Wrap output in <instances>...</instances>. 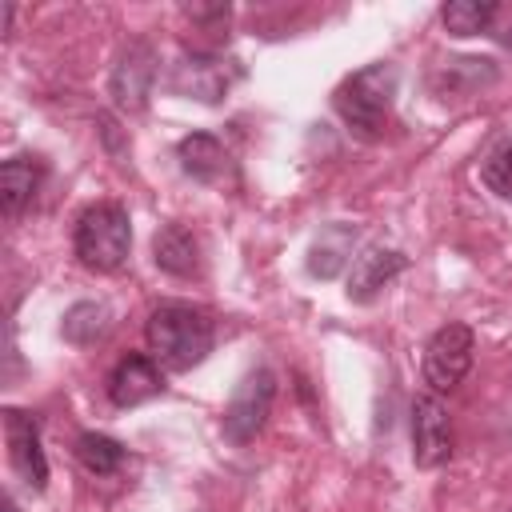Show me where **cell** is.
I'll return each instance as SVG.
<instances>
[{"instance_id":"obj_1","label":"cell","mask_w":512,"mask_h":512,"mask_svg":"<svg viewBox=\"0 0 512 512\" xmlns=\"http://www.w3.org/2000/svg\"><path fill=\"white\" fill-rule=\"evenodd\" d=\"M144 336H148V348H152L156 364H164L172 372H188L212 352L216 324L204 308L168 300V304L152 308V316L144 324Z\"/></svg>"},{"instance_id":"obj_2","label":"cell","mask_w":512,"mask_h":512,"mask_svg":"<svg viewBox=\"0 0 512 512\" xmlns=\"http://www.w3.org/2000/svg\"><path fill=\"white\" fill-rule=\"evenodd\" d=\"M396 88H400V68L388 60H376L360 72H352L336 96L332 108L336 116L360 136V140H380L388 120H392V104H396Z\"/></svg>"},{"instance_id":"obj_3","label":"cell","mask_w":512,"mask_h":512,"mask_svg":"<svg viewBox=\"0 0 512 512\" xmlns=\"http://www.w3.org/2000/svg\"><path fill=\"white\" fill-rule=\"evenodd\" d=\"M128 248H132V220L120 204L100 200L76 216L72 252L88 272H116L128 260Z\"/></svg>"},{"instance_id":"obj_4","label":"cell","mask_w":512,"mask_h":512,"mask_svg":"<svg viewBox=\"0 0 512 512\" xmlns=\"http://www.w3.org/2000/svg\"><path fill=\"white\" fill-rule=\"evenodd\" d=\"M272 400H276V372L260 364V368H252V372L236 384L232 400L224 404V420H220L224 440H232V444H248V440H256L260 428L268 424Z\"/></svg>"},{"instance_id":"obj_5","label":"cell","mask_w":512,"mask_h":512,"mask_svg":"<svg viewBox=\"0 0 512 512\" xmlns=\"http://www.w3.org/2000/svg\"><path fill=\"white\" fill-rule=\"evenodd\" d=\"M472 352H476V336H472L468 324H444V328H436L432 340H428V348H424V364H420L424 384H432L436 392L456 388L468 376V368H472Z\"/></svg>"},{"instance_id":"obj_6","label":"cell","mask_w":512,"mask_h":512,"mask_svg":"<svg viewBox=\"0 0 512 512\" xmlns=\"http://www.w3.org/2000/svg\"><path fill=\"white\" fill-rule=\"evenodd\" d=\"M240 68L224 56H212V52H192V56H180L172 64V76H168V88L180 92V96H196L204 104H216L224 100V92L236 84Z\"/></svg>"},{"instance_id":"obj_7","label":"cell","mask_w":512,"mask_h":512,"mask_svg":"<svg viewBox=\"0 0 512 512\" xmlns=\"http://www.w3.org/2000/svg\"><path fill=\"white\" fill-rule=\"evenodd\" d=\"M4 440H8V464L16 468V476L32 492H44L48 488V460H44V448H40L36 416L24 412V408H4Z\"/></svg>"},{"instance_id":"obj_8","label":"cell","mask_w":512,"mask_h":512,"mask_svg":"<svg viewBox=\"0 0 512 512\" xmlns=\"http://www.w3.org/2000/svg\"><path fill=\"white\" fill-rule=\"evenodd\" d=\"M452 456V420L436 396L412 400V460L420 468H440Z\"/></svg>"},{"instance_id":"obj_9","label":"cell","mask_w":512,"mask_h":512,"mask_svg":"<svg viewBox=\"0 0 512 512\" xmlns=\"http://www.w3.org/2000/svg\"><path fill=\"white\" fill-rule=\"evenodd\" d=\"M152 80H156V52L144 40H136L120 52V60L112 68V100L120 108L136 112V108H144V100L152 92Z\"/></svg>"},{"instance_id":"obj_10","label":"cell","mask_w":512,"mask_h":512,"mask_svg":"<svg viewBox=\"0 0 512 512\" xmlns=\"http://www.w3.org/2000/svg\"><path fill=\"white\" fill-rule=\"evenodd\" d=\"M160 392H164V376H160V364L152 356L132 352V356L116 360V368L108 372V400L116 408H136Z\"/></svg>"},{"instance_id":"obj_11","label":"cell","mask_w":512,"mask_h":512,"mask_svg":"<svg viewBox=\"0 0 512 512\" xmlns=\"http://www.w3.org/2000/svg\"><path fill=\"white\" fill-rule=\"evenodd\" d=\"M404 264H408L404 252H396V248H380V244L364 248L352 260V272H348V300H356V304L376 300L404 272Z\"/></svg>"},{"instance_id":"obj_12","label":"cell","mask_w":512,"mask_h":512,"mask_svg":"<svg viewBox=\"0 0 512 512\" xmlns=\"http://www.w3.org/2000/svg\"><path fill=\"white\" fill-rule=\"evenodd\" d=\"M44 184V164L36 156H12L0 164V212L20 216Z\"/></svg>"},{"instance_id":"obj_13","label":"cell","mask_w":512,"mask_h":512,"mask_svg":"<svg viewBox=\"0 0 512 512\" xmlns=\"http://www.w3.org/2000/svg\"><path fill=\"white\" fill-rule=\"evenodd\" d=\"M176 160H180V168H184L192 180H200V184H220L224 172H228V152H224V144H220L212 132H192V136H184V140L176 144Z\"/></svg>"},{"instance_id":"obj_14","label":"cell","mask_w":512,"mask_h":512,"mask_svg":"<svg viewBox=\"0 0 512 512\" xmlns=\"http://www.w3.org/2000/svg\"><path fill=\"white\" fill-rule=\"evenodd\" d=\"M152 260L172 276H200V240L184 224H164L152 236Z\"/></svg>"},{"instance_id":"obj_15","label":"cell","mask_w":512,"mask_h":512,"mask_svg":"<svg viewBox=\"0 0 512 512\" xmlns=\"http://www.w3.org/2000/svg\"><path fill=\"white\" fill-rule=\"evenodd\" d=\"M356 224H324L308 248V272L320 276V280H332L348 260H352V248H356Z\"/></svg>"},{"instance_id":"obj_16","label":"cell","mask_w":512,"mask_h":512,"mask_svg":"<svg viewBox=\"0 0 512 512\" xmlns=\"http://www.w3.org/2000/svg\"><path fill=\"white\" fill-rule=\"evenodd\" d=\"M108 328H112V312H108V304H100V300H80V304H72V308L64 312V324H60L64 340H68V344H80V348L104 340Z\"/></svg>"},{"instance_id":"obj_17","label":"cell","mask_w":512,"mask_h":512,"mask_svg":"<svg viewBox=\"0 0 512 512\" xmlns=\"http://www.w3.org/2000/svg\"><path fill=\"white\" fill-rule=\"evenodd\" d=\"M440 20L452 36H476V32H488V24L496 20V4L492 0H452L440 8Z\"/></svg>"},{"instance_id":"obj_18","label":"cell","mask_w":512,"mask_h":512,"mask_svg":"<svg viewBox=\"0 0 512 512\" xmlns=\"http://www.w3.org/2000/svg\"><path fill=\"white\" fill-rule=\"evenodd\" d=\"M76 460H80L92 476H112V472L124 464V448H120L112 436L84 432V436L76 440Z\"/></svg>"},{"instance_id":"obj_19","label":"cell","mask_w":512,"mask_h":512,"mask_svg":"<svg viewBox=\"0 0 512 512\" xmlns=\"http://www.w3.org/2000/svg\"><path fill=\"white\" fill-rule=\"evenodd\" d=\"M480 180H484L496 196L512 200V136L496 140V144L484 152V160H480Z\"/></svg>"}]
</instances>
